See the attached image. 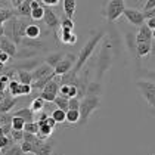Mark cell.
Masks as SVG:
<instances>
[{
    "label": "cell",
    "instance_id": "1",
    "mask_svg": "<svg viewBox=\"0 0 155 155\" xmlns=\"http://www.w3.org/2000/svg\"><path fill=\"white\" fill-rule=\"evenodd\" d=\"M102 38H104V31H97V33H95L93 36L86 41V45L81 48L80 53H78V58H77V62H75V65H74V71L77 72V74H78V71L84 67V64L87 62V59H90V56L93 55L96 46L99 45V41H101Z\"/></svg>",
    "mask_w": 155,
    "mask_h": 155
},
{
    "label": "cell",
    "instance_id": "2",
    "mask_svg": "<svg viewBox=\"0 0 155 155\" xmlns=\"http://www.w3.org/2000/svg\"><path fill=\"white\" fill-rule=\"evenodd\" d=\"M102 101L97 96H86L80 101V124L84 126L87 124V121L90 118V115L95 112L97 108H101Z\"/></svg>",
    "mask_w": 155,
    "mask_h": 155
},
{
    "label": "cell",
    "instance_id": "3",
    "mask_svg": "<svg viewBox=\"0 0 155 155\" xmlns=\"http://www.w3.org/2000/svg\"><path fill=\"white\" fill-rule=\"evenodd\" d=\"M124 11H126V2H123V0H111L102 9V13L105 15L108 22H115L120 16L124 15Z\"/></svg>",
    "mask_w": 155,
    "mask_h": 155
},
{
    "label": "cell",
    "instance_id": "4",
    "mask_svg": "<svg viewBox=\"0 0 155 155\" xmlns=\"http://www.w3.org/2000/svg\"><path fill=\"white\" fill-rule=\"evenodd\" d=\"M111 62H112V56H111V43L109 40L105 41L104 48L101 50V55H99V61H97V70H96V81H99L108 68L111 67Z\"/></svg>",
    "mask_w": 155,
    "mask_h": 155
},
{
    "label": "cell",
    "instance_id": "5",
    "mask_svg": "<svg viewBox=\"0 0 155 155\" xmlns=\"http://www.w3.org/2000/svg\"><path fill=\"white\" fill-rule=\"evenodd\" d=\"M137 89L140 90L143 99L148 102V105L155 109V83L154 81H149V80H137L136 81Z\"/></svg>",
    "mask_w": 155,
    "mask_h": 155
},
{
    "label": "cell",
    "instance_id": "6",
    "mask_svg": "<svg viewBox=\"0 0 155 155\" xmlns=\"http://www.w3.org/2000/svg\"><path fill=\"white\" fill-rule=\"evenodd\" d=\"M75 56L74 55H65V58L61 61L59 64L56 65V68L53 70L55 71V75H64V74H67V72H70L71 70H74V65H75Z\"/></svg>",
    "mask_w": 155,
    "mask_h": 155
},
{
    "label": "cell",
    "instance_id": "7",
    "mask_svg": "<svg viewBox=\"0 0 155 155\" xmlns=\"http://www.w3.org/2000/svg\"><path fill=\"white\" fill-rule=\"evenodd\" d=\"M123 16H126V19H127L131 25H134V27H142V25L145 24V15H143L142 11L126 8Z\"/></svg>",
    "mask_w": 155,
    "mask_h": 155
},
{
    "label": "cell",
    "instance_id": "8",
    "mask_svg": "<svg viewBox=\"0 0 155 155\" xmlns=\"http://www.w3.org/2000/svg\"><path fill=\"white\" fill-rule=\"evenodd\" d=\"M43 8H45V16H43V19H45L46 25H48L50 30L58 28L61 25V19H59V16H58V13L55 12V9L53 8H49V6H45V5H43Z\"/></svg>",
    "mask_w": 155,
    "mask_h": 155
},
{
    "label": "cell",
    "instance_id": "9",
    "mask_svg": "<svg viewBox=\"0 0 155 155\" xmlns=\"http://www.w3.org/2000/svg\"><path fill=\"white\" fill-rule=\"evenodd\" d=\"M0 50L8 53L11 58H15L16 53H18V49H16V45L13 43L11 38H8L6 36L0 37Z\"/></svg>",
    "mask_w": 155,
    "mask_h": 155
},
{
    "label": "cell",
    "instance_id": "10",
    "mask_svg": "<svg viewBox=\"0 0 155 155\" xmlns=\"http://www.w3.org/2000/svg\"><path fill=\"white\" fill-rule=\"evenodd\" d=\"M50 74H53V70L46 65V64H43V65H38L36 70H33L31 71V77H33V83L34 81H38V80H41V78H45V77H48Z\"/></svg>",
    "mask_w": 155,
    "mask_h": 155
},
{
    "label": "cell",
    "instance_id": "11",
    "mask_svg": "<svg viewBox=\"0 0 155 155\" xmlns=\"http://www.w3.org/2000/svg\"><path fill=\"white\" fill-rule=\"evenodd\" d=\"M152 30H149L146 24H143L142 27H139L137 33H136V45L137 43H148V41H152Z\"/></svg>",
    "mask_w": 155,
    "mask_h": 155
},
{
    "label": "cell",
    "instance_id": "12",
    "mask_svg": "<svg viewBox=\"0 0 155 155\" xmlns=\"http://www.w3.org/2000/svg\"><path fill=\"white\" fill-rule=\"evenodd\" d=\"M12 115L13 117L22 118L25 121V124H27V123H34V118H36V112H34L31 108H21V109L15 111Z\"/></svg>",
    "mask_w": 155,
    "mask_h": 155
},
{
    "label": "cell",
    "instance_id": "13",
    "mask_svg": "<svg viewBox=\"0 0 155 155\" xmlns=\"http://www.w3.org/2000/svg\"><path fill=\"white\" fill-rule=\"evenodd\" d=\"M64 58H65V53H64V52H61V50H58V52H53V53L48 55V56L45 58V64L49 65L52 70H55V68H56V65H58Z\"/></svg>",
    "mask_w": 155,
    "mask_h": 155
},
{
    "label": "cell",
    "instance_id": "14",
    "mask_svg": "<svg viewBox=\"0 0 155 155\" xmlns=\"http://www.w3.org/2000/svg\"><path fill=\"white\" fill-rule=\"evenodd\" d=\"M19 99L18 97H13V96H8L0 102V114H9L11 111H12V108L16 105V102H18Z\"/></svg>",
    "mask_w": 155,
    "mask_h": 155
},
{
    "label": "cell",
    "instance_id": "15",
    "mask_svg": "<svg viewBox=\"0 0 155 155\" xmlns=\"http://www.w3.org/2000/svg\"><path fill=\"white\" fill-rule=\"evenodd\" d=\"M77 81H78V75H77V72L74 70H71L70 72H67L64 75H61L59 80L61 86H77Z\"/></svg>",
    "mask_w": 155,
    "mask_h": 155
},
{
    "label": "cell",
    "instance_id": "16",
    "mask_svg": "<svg viewBox=\"0 0 155 155\" xmlns=\"http://www.w3.org/2000/svg\"><path fill=\"white\" fill-rule=\"evenodd\" d=\"M53 149H55V142L48 140V142L41 143V146H38V149L34 152V155H52Z\"/></svg>",
    "mask_w": 155,
    "mask_h": 155
},
{
    "label": "cell",
    "instance_id": "17",
    "mask_svg": "<svg viewBox=\"0 0 155 155\" xmlns=\"http://www.w3.org/2000/svg\"><path fill=\"white\" fill-rule=\"evenodd\" d=\"M62 6H64L65 16L72 19L74 12H75V8H77V2H75V0H64V2H62Z\"/></svg>",
    "mask_w": 155,
    "mask_h": 155
},
{
    "label": "cell",
    "instance_id": "18",
    "mask_svg": "<svg viewBox=\"0 0 155 155\" xmlns=\"http://www.w3.org/2000/svg\"><path fill=\"white\" fill-rule=\"evenodd\" d=\"M59 89H61V83H59V80L55 77L50 83L43 89V92L45 93H48V95H53V96H58V93H59Z\"/></svg>",
    "mask_w": 155,
    "mask_h": 155
},
{
    "label": "cell",
    "instance_id": "19",
    "mask_svg": "<svg viewBox=\"0 0 155 155\" xmlns=\"http://www.w3.org/2000/svg\"><path fill=\"white\" fill-rule=\"evenodd\" d=\"M55 77H56V75H55V71H53V74H50V75L45 77V78H41V80H38V81H34V83L31 84V89H33V90H43V89H45V87H46Z\"/></svg>",
    "mask_w": 155,
    "mask_h": 155
},
{
    "label": "cell",
    "instance_id": "20",
    "mask_svg": "<svg viewBox=\"0 0 155 155\" xmlns=\"http://www.w3.org/2000/svg\"><path fill=\"white\" fill-rule=\"evenodd\" d=\"M41 34V30H40V27L36 24H30L27 27V31H25V37H28V38H31V40H37L38 37Z\"/></svg>",
    "mask_w": 155,
    "mask_h": 155
},
{
    "label": "cell",
    "instance_id": "21",
    "mask_svg": "<svg viewBox=\"0 0 155 155\" xmlns=\"http://www.w3.org/2000/svg\"><path fill=\"white\" fill-rule=\"evenodd\" d=\"M16 15L22 18H31V8H30V0H24L22 5L16 9Z\"/></svg>",
    "mask_w": 155,
    "mask_h": 155
},
{
    "label": "cell",
    "instance_id": "22",
    "mask_svg": "<svg viewBox=\"0 0 155 155\" xmlns=\"http://www.w3.org/2000/svg\"><path fill=\"white\" fill-rule=\"evenodd\" d=\"M151 43L152 41H148V43H137L136 45V55L139 58H143L146 55L151 53Z\"/></svg>",
    "mask_w": 155,
    "mask_h": 155
},
{
    "label": "cell",
    "instance_id": "23",
    "mask_svg": "<svg viewBox=\"0 0 155 155\" xmlns=\"http://www.w3.org/2000/svg\"><path fill=\"white\" fill-rule=\"evenodd\" d=\"M8 92H9L11 96H13V97L22 96L21 95V84H19V81H18V80H11L9 84H8Z\"/></svg>",
    "mask_w": 155,
    "mask_h": 155
},
{
    "label": "cell",
    "instance_id": "24",
    "mask_svg": "<svg viewBox=\"0 0 155 155\" xmlns=\"http://www.w3.org/2000/svg\"><path fill=\"white\" fill-rule=\"evenodd\" d=\"M102 93V84L99 81H90L89 87H87V95L86 96H97Z\"/></svg>",
    "mask_w": 155,
    "mask_h": 155
},
{
    "label": "cell",
    "instance_id": "25",
    "mask_svg": "<svg viewBox=\"0 0 155 155\" xmlns=\"http://www.w3.org/2000/svg\"><path fill=\"white\" fill-rule=\"evenodd\" d=\"M18 78L19 84H28V86L33 84V77L30 71H18Z\"/></svg>",
    "mask_w": 155,
    "mask_h": 155
},
{
    "label": "cell",
    "instance_id": "26",
    "mask_svg": "<svg viewBox=\"0 0 155 155\" xmlns=\"http://www.w3.org/2000/svg\"><path fill=\"white\" fill-rule=\"evenodd\" d=\"M68 97H64V96H56V99L53 101V104L56 105V108L58 109H61V111H68Z\"/></svg>",
    "mask_w": 155,
    "mask_h": 155
},
{
    "label": "cell",
    "instance_id": "27",
    "mask_svg": "<svg viewBox=\"0 0 155 155\" xmlns=\"http://www.w3.org/2000/svg\"><path fill=\"white\" fill-rule=\"evenodd\" d=\"M2 155H24V152H22V149H21V145L13 143L12 146H9L8 149L2 151Z\"/></svg>",
    "mask_w": 155,
    "mask_h": 155
},
{
    "label": "cell",
    "instance_id": "28",
    "mask_svg": "<svg viewBox=\"0 0 155 155\" xmlns=\"http://www.w3.org/2000/svg\"><path fill=\"white\" fill-rule=\"evenodd\" d=\"M50 117L56 121V124H62L64 121H67V112H65V111H61V109L56 108V109L52 112Z\"/></svg>",
    "mask_w": 155,
    "mask_h": 155
},
{
    "label": "cell",
    "instance_id": "29",
    "mask_svg": "<svg viewBox=\"0 0 155 155\" xmlns=\"http://www.w3.org/2000/svg\"><path fill=\"white\" fill-rule=\"evenodd\" d=\"M72 31H68V30H64L61 28L59 30V38L62 43H67V45H71V38H72Z\"/></svg>",
    "mask_w": 155,
    "mask_h": 155
},
{
    "label": "cell",
    "instance_id": "30",
    "mask_svg": "<svg viewBox=\"0 0 155 155\" xmlns=\"http://www.w3.org/2000/svg\"><path fill=\"white\" fill-rule=\"evenodd\" d=\"M45 101L43 99H40V96L38 97H36V99H33V102H31V109L34 111V112H41L43 111V108H45Z\"/></svg>",
    "mask_w": 155,
    "mask_h": 155
},
{
    "label": "cell",
    "instance_id": "31",
    "mask_svg": "<svg viewBox=\"0 0 155 155\" xmlns=\"http://www.w3.org/2000/svg\"><path fill=\"white\" fill-rule=\"evenodd\" d=\"M67 121L71 124L80 123V111H67Z\"/></svg>",
    "mask_w": 155,
    "mask_h": 155
},
{
    "label": "cell",
    "instance_id": "32",
    "mask_svg": "<svg viewBox=\"0 0 155 155\" xmlns=\"http://www.w3.org/2000/svg\"><path fill=\"white\" fill-rule=\"evenodd\" d=\"M11 127H12V130H24L25 121L22 118H19V117H13Z\"/></svg>",
    "mask_w": 155,
    "mask_h": 155
},
{
    "label": "cell",
    "instance_id": "33",
    "mask_svg": "<svg viewBox=\"0 0 155 155\" xmlns=\"http://www.w3.org/2000/svg\"><path fill=\"white\" fill-rule=\"evenodd\" d=\"M12 118L13 115L9 114H0V127H5V126H11L12 124Z\"/></svg>",
    "mask_w": 155,
    "mask_h": 155
},
{
    "label": "cell",
    "instance_id": "34",
    "mask_svg": "<svg viewBox=\"0 0 155 155\" xmlns=\"http://www.w3.org/2000/svg\"><path fill=\"white\" fill-rule=\"evenodd\" d=\"M11 137L13 139V142H24V130H11Z\"/></svg>",
    "mask_w": 155,
    "mask_h": 155
},
{
    "label": "cell",
    "instance_id": "35",
    "mask_svg": "<svg viewBox=\"0 0 155 155\" xmlns=\"http://www.w3.org/2000/svg\"><path fill=\"white\" fill-rule=\"evenodd\" d=\"M24 131L37 136V133H38V124H37V121H34V123H27L24 127Z\"/></svg>",
    "mask_w": 155,
    "mask_h": 155
},
{
    "label": "cell",
    "instance_id": "36",
    "mask_svg": "<svg viewBox=\"0 0 155 155\" xmlns=\"http://www.w3.org/2000/svg\"><path fill=\"white\" fill-rule=\"evenodd\" d=\"M139 74L142 77H145V80H149V81L155 83V70H140Z\"/></svg>",
    "mask_w": 155,
    "mask_h": 155
},
{
    "label": "cell",
    "instance_id": "37",
    "mask_svg": "<svg viewBox=\"0 0 155 155\" xmlns=\"http://www.w3.org/2000/svg\"><path fill=\"white\" fill-rule=\"evenodd\" d=\"M61 28L68 30V31H72V28H74V22H72V19L67 18V16H64V18L61 19Z\"/></svg>",
    "mask_w": 155,
    "mask_h": 155
},
{
    "label": "cell",
    "instance_id": "38",
    "mask_svg": "<svg viewBox=\"0 0 155 155\" xmlns=\"http://www.w3.org/2000/svg\"><path fill=\"white\" fill-rule=\"evenodd\" d=\"M21 149L24 154H34V142H22L21 143Z\"/></svg>",
    "mask_w": 155,
    "mask_h": 155
},
{
    "label": "cell",
    "instance_id": "39",
    "mask_svg": "<svg viewBox=\"0 0 155 155\" xmlns=\"http://www.w3.org/2000/svg\"><path fill=\"white\" fill-rule=\"evenodd\" d=\"M43 16H45V8L43 6L36 9V11H31V19H34V21L43 19Z\"/></svg>",
    "mask_w": 155,
    "mask_h": 155
},
{
    "label": "cell",
    "instance_id": "40",
    "mask_svg": "<svg viewBox=\"0 0 155 155\" xmlns=\"http://www.w3.org/2000/svg\"><path fill=\"white\" fill-rule=\"evenodd\" d=\"M78 111L80 109V99L78 97H72L68 101V111Z\"/></svg>",
    "mask_w": 155,
    "mask_h": 155
},
{
    "label": "cell",
    "instance_id": "41",
    "mask_svg": "<svg viewBox=\"0 0 155 155\" xmlns=\"http://www.w3.org/2000/svg\"><path fill=\"white\" fill-rule=\"evenodd\" d=\"M152 9H155V0H148L143 3V12H149Z\"/></svg>",
    "mask_w": 155,
    "mask_h": 155
},
{
    "label": "cell",
    "instance_id": "42",
    "mask_svg": "<svg viewBox=\"0 0 155 155\" xmlns=\"http://www.w3.org/2000/svg\"><path fill=\"white\" fill-rule=\"evenodd\" d=\"M31 92H33L31 86H28V84H21V95H22V96L30 95Z\"/></svg>",
    "mask_w": 155,
    "mask_h": 155
},
{
    "label": "cell",
    "instance_id": "43",
    "mask_svg": "<svg viewBox=\"0 0 155 155\" xmlns=\"http://www.w3.org/2000/svg\"><path fill=\"white\" fill-rule=\"evenodd\" d=\"M43 6V2H38V0H31L30 2V8H31V11H36L38 8H41Z\"/></svg>",
    "mask_w": 155,
    "mask_h": 155
},
{
    "label": "cell",
    "instance_id": "44",
    "mask_svg": "<svg viewBox=\"0 0 155 155\" xmlns=\"http://www.w3.org/2000/svg\"><path fill=\"white\" fill-rule=\"evenodd\" d=\"M9 59H11V56L0 50V64H6V62H9Z\"/></svg>",
    "mask_w": 155,
    "mask_h": 155
},
{
    "label": "cell",
    "instance_id": "45",
    "mask_svg": "<svg viewBox=\"0 0 155 155\" xmlns=\"http://www.w3.org/2000/svg\"><path fill=\"white\" fill-rule=\"evenodd\" d=\"M77 97V87L75 86H70V93H68V99Z\"/></svg>",
    "mask_w": 155,
    "mask_h": 155
},
{
    "label": "cell",
    "instance_id": "46",
    "mask_svg": "<svg viewBox=\"0 0 155 155\" xmlns=\"http://www.w3.org/2000/svg\"><path fill=\"white\" fill-rule=\"evenodd\" d=\"M145 22H146V27H148L149 30H155V18H149V19H146Z\"/></svg>",
    "mask_w": 155,
    "mask_h": 155
},
{
    "label": "cell",
    "instance_id": "47",
    "mask_svg": "<svg viewBox=\"0 0 155 155\" xmlns=\"http://www.w3.org/2000/svg\"><path fill=\"white\" fill-rule=\"evenodd\" d=\"M48 118H49L48 112H46V111H41V112H38V120H37V121H43V123H45Z\"/></svg>",
    "mask_w": 155,
    "mask_h": 155
},
{
    "label": "cell",
    "instance_id": "48",
    "mask_svg": "<svg viewBox=\"0 0 155 155\" xmlns=\"http://www.w3.org/2000/svg\"><path fill=\"white\" fill-rule=\"evenodd\" d=\"M46 123H48V126H50L52 129H56V121L52 118V117H49V118L46 120Z\"/></svg>",
    "mask_w": 155,
    "mask_h": 155
},
{
    "label": "cell",
    "instance_id": "49",
    "mask_svg": "<svg viewBox=\"0 0 155 155\" xmlns=\"http://www.w3.org/2000/svg\"><path fill=\"white\" fill-rule=\"evenodd\" d=\"M22 2H24V0H11V5H12L13 8H16V9H18V8L22 5Z\"/></svg>",
    "mask_w": 155,
    "mask_h": 155
},
{
    "label": "cell",
    "instance_id": "50",
    "mask_svg": "<svg viewBox=\"0 0 155 155\" xmlns=\"http://www.w3.org/2000/svg\"><path fill=\"white\" fill-rule=\"evenodd\" d=\"M149 55L155 59V40H152V43H151V53Z\"/></svg>",
    "mask_w": 155,
    "mask_h": 155
},
{
    "label": "cell",
    "instance_id": "51",
    "mask_svg": "<svg viewBox=\"0 0 155 155\" xmlns=\"http://www.w3.org/2000/svg\"><path fill=\"white\" fill-rule=\"evenodd\" d=\"M5 36V24H0V37Z\"/></svg>",
    "mask_w": 155,
    "mask_h": 155
},
{
    "label": "cell",
    "instance_id": "52",
    "mask_svg": "<svg viewBox=\"0 0 155 155\" xmlns=\"http://www.w3.org/2000/svg\"><path fill=\"white\" fill-rule=\"evenodd\" d=\"M5 97H6V92H0V102H2Z\"/></svg>",
    "mask_w": 155,
    "mask_h": 155
},
{
    "label": "cell",
    "instance_id": "53",
    "mask_svg": "<svg viewBox=\"0 0 155 155\" xmlns=\"http://www.w3.org/2000/svg\"><path fill=\"white\" fill-rule=\"evenodd\" d=\"M3 134H5V133H3V129L0 127V136H3Z\"/></svg>",
    "mask_w": 155,
    "mask_h": 155
},
{
    "label": "cell",
    "instance_id": "54",
    "mask_svg": "<svg viewBox=\"0 0 155 155\" xmlns=\"http://www.w3.org/2000/svg\"><path fill=\"white\" fill-rule=\"evenodd\" d=\"M152 38L155 40V30H152Z\"/></svg>",
    "mask_w": 155,
    "mask_h": 155
},
{
    "label": "cell",
    "instance_id": "55",
    "mask_svg": "<svg viewBox=\"0 0 155 155\" xmlns=\"http://www.w3.org/2000/svg\"><path fill=\"white\" fill-rule=\"evenodd\" d=\"M24 155H34V154H24Z\"/></svg>",
    "mask_w": 155,
    "mask_h": 155
},
{
    "label": "cell",
    "instance_id": "56",
    "mask_svg": "<svg viewBox=\"0 0 155 155\" xmlns=\"http://www.w3.org/2000/svg\"><path fill=\"white\" fill-rule=\"evenodd\" d=\"M0 155H2V151H0Z\"/></svg>",
    "mask_w": 155,
    "mask_h": 155
}]
</instances>
